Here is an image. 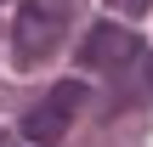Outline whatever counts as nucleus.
Wrapping results in <instances>:
<instances>
[{
  "mask_svg": "<svg viewBox=\"0 0 153 147\" xmlns=\"http://www.w3.org/2000/svg\"><path fill=\"white\" fill-rule=\"evenodd\" d=\"M79 68H97L119 85H142L153 91V51L142 45V34H131L125 23H97L79 40Z\"/></svg>",
  "mask_w": 153,
  "mask_h": 147,
  "instance_id": "obj_1",
  "label": "nucleus"
},
{
  "mask_svg": "<svg viewBox=\"0 0 153 147\" xmlns=\"http://www.w3.org/2000/svg\"><path fill=\"white\" fill-rule=\"evenodd\" d=\"M68 17H74V0H23V11H17V23H11V51H17V62H23V68L40 62V57L62 40Z\"/></svg>",
  "mask_w": 153,
  "mask_h": 147,
  "instance_id": "obj_2",
  "label": "nucleus"
},
{
  "mask_svg": "<svg viewBox=\"0 0 153 147\" xmlns=\"http://www.w3.org/2000/svg\"><path fill=\"white\" fill-rule=\"evenodd\" d=\"M79 108H85V85L79 79H62V85H51V96H40L28 113H23V136L34 147H51L68 136V125L79 119Z\"/></svg>",
  "mask_w": 153,
  "mask_h": 147,
  "instance_id": "obj_3",
  "label": "nucleus"
},
{
  "mask_svg": "<svg viewBox=\"0 0 153 147\" xmlns=\"http://www.w3.org/2000/svg\"><path fill=\"white\" fill-rule=\"evenodd\" d=\"M114 6H119V11H131V17H142V11H148L153 0H114Z\"/></svg>",
  "mask_w": 153,
  "mask_h": 147,
  "instance_id": "obj_4",
  "label": "nucleus"
},
{
  "mask_svg": "<svg viewBox=\"0 0 153 147\" xmlns=\"http://www.w3.org/2000/svg\"><path fill=\"white\" fill-rule=\"evenodd\" d=\"M0 147H6V136H0Z\"/></svg>",
  "mask_w": 153,
  "mask_h": 147,
  "instance_id": "obj_5",
  "label": "nucleus"
}]
</instances>
